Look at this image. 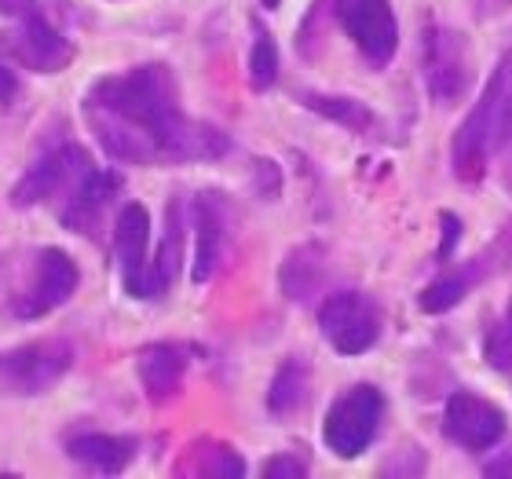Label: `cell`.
Masks as SVG:
<instances>
[{"mask_svg": "<svg viewBox=\"0 0 512 479\" xmlns=\"http://www.w3.org/2000/svg\"><path fill=\"white\" fill-rule=\"evenodd\" d=\"M88 132L118 165H187L231 150L220 128L194 121L180 107V85L165 63L132 66L99 77L81 99Z\"/></svg>", "mask_w": 512, "mask_h": 479, "instance_id": "obj_1", "label": "cell"}, {"mask_svg": "<svg viewBox=\"0 0 512 479\" xmlns=\"http://www.w3.org/2000/svg\"><path fill=\"white\" fill-rule=\"evenodd\" d=\"M77 282H81V271H77L74 256L55 249V245H44V249L33 253L26 275L19 278V286L11 289V319L37 322L44 315H52L55 308H63L66 300L74 297Z\"/></svg>", "mask_w": 512, "mask_h": 479, "instance_id": "obj_2", "label": "cell"}, {"mask_svg": "<svg viewBox=\"0 0 512 479\" xmlns=\"http://www.w3.org/2000/svg\"><path fill=\"white\" fill-rule=\"evenodd\" d=\"M509 96V66H498L494 77L483 88L480 103L461 121L454 147H450V165L461 183H480L487 176V165L494 158V139H498V121H502V103Z\"/></svg>", "mask_w": 512, "mask_h": 479, "instance_id": "obj_3", "label": "cell"}, {"mask_svg": "<svg viewBox=\"0 0 512 479\" xmlns=\"http://www.w3.org/2000/svg\"><path fill=\"white\" fill-rule=\"evenodd\" d=\"M381 417H384L381 388H374V384H352L326 410L322 439H326V447L341 461H352L363 450H370L377 428H381Z\"/></svg>", "mask_w": 512, "mask_h": 479, "instance_id": "obj_4", "label": "cell"}, {"mask_svg": "<svg viewBox=\"0 0 512 479\" xmlns=\"http://www.w3.org/2000/svg\"><path fill=\"white\" fill-rule=\"evenodd\" d=\"M92 169L88 150L74 139H55L30 161V169L22 172L19 183L11 187V205L15 209H33L59 198L63 191H70L85 172Z\"/></svg>", "mask_w": 512, "mask_h": 479, "instance_id": "obj_5", "label": "cell"}, {"mask_svg": "<svg viewBox=\"0 0 512 479\" xmlns=\"http://www.w3.org/2000/svg\"><path fill=\"white\" fill-rule=\"evenodd\" d=\"M74 366V348L59 337L22 344L11 352H0V395H41L63 381Z\"/></svg>", "mask_w": 512, "mask_h": 479, "instance_id": "obj_6", "label": "cell"}, {"mask_svg": "<svg viewBox=\"0 0 512 479\" xmlns=\"http://www.w3.org/2000/svg\"><path fill=\"white\" fill-rule=\"evenodd\" d=\"M330 8L337 26L352 37L366 63L374 70L392 63L399 48V22H395L392 0H330Z\"/></svg>", "mask_w": 512, "mask_h": 479, "instance_id": "obj_7", "label": "cell"}, {"mask_svg": "<svg viewBox=\"0 0 512 479\" xmlns=\"http://www.w3.org/2000/svg\"><path fill=\"white\" fill-rule=\"evenodd\" d=\"M319 330L333 352L363 355L381 341V311L370 297L344 289V293H333L330 300H322Z\"/></svg>", "mask_w": 512, "mask_h": 479, "instance_id": "obj_8", "label": "cell"}, {"mask_svg": "<svg viewBox=\"0 0 512 479\" xmlns=\"http://www.w3.org/2000/svg\"><path fill=\"white\" fill-rule=\"evenodd\" d=\"M150 213L147 205L125 202L118 220H114V260L121 271V286L128 297L154 300V282H150Z\"/></svg>", "mask_w": 512, "mask_h": 479, "instance_id": "obj_9", "label": "cell"}, {"mask_svg": "<svg viewBox=\"0 0 512 479\" xmlns=\"http://www.w3.org/2000/svg\"><path fill=\"white\" fill-rule=\"evenodd\" d=\"M4 48L19 66L33 70V74H59L74 63V44L66 33H59L52 22L37 15V11H26L19 15V22L4 33Z\"/></svg>", "mask_w": 512, "mask_h": 479, "instance_id": "obj_10", "label": "cell"}, {"mask_svg": "<svg viewBox=\"0 0 512 479\" xmlns=\"http://www.w3.org/2000/svg\"><path fill=\"white\" fill-rule=\"evenodd\" d=\"M505 421L502 406H494L491 399H483L476 392H454L447 399V410H443V436L450 443H458L461 450L469 454H483L491 450L494 443L505 439Z\"/></svg>", "mask_w": 512, "mask_h": 479, "instance_id": "obj_11", "label": "cell"}, {"mask_svg": "<svg viewBox=\"0 0 512 479\" xmlns=\"http://www.w3.org/2000/svg\"><path fill=\"white\" fill-rule=\"evenodd\" d=\"M425 77L428 92L436 103H458L472 85L469 74V48L458 30L428 26L425 33Z\"/></svg>", "mask_w": 512, "mask_h": 479, "instance_id": "obj_12", "label": "cell"}, {"mask_svg": "<svg viewBox=\"0 0 512 479\" xmlns=\"http://www.w3.org/2000/svg\"><path fill=\"white\" fill-rule=\"evenodd\" d=\"M118 191H121V176L114 169H92L81 176V180L66 191V202H63V220L66 231H74V235H85V238H96L99 235V224H103V216L114 202H118Z\"/></svg>", "mask_w": 512, "mask_h": 479, "instance_id": "obj_13", "label": "cell"}, {"mask_svg": "<svg viewBox=\"0 0 512 479\" xmlns=\"http://www.w3.org/2000/svg\"><path fill=\"white\" fill-rule=\"evenodd\" d=\"M191 220H194V264L191 278L198 286H205L216 275V267L224 260L227 249V220L231 209L216 191H202L191 202Z\"/></svg>", "mask_w": 512, "mask_h": 479, "instance_id": "obj_14", "label": "cell"}, {"mask_svg": "<svg viewBox=\"0 0 512 479\" xmlns=\"http://www.w3.org/2000/svg\"><path fill=\"white\" fill-rule=\"evenodd\" d=\"M136 373L150 403H169L180 395L183 377H187V348L169 341L147 344L136 359Z\"/></svg>", "mask_w": 512, "mask_h": 479, "instance_id": "obj_15", "label": "cell"}, {"mask_svg": "<svg viewBox=\"0 0 512 479\" xmlns=\"http://www.w3.org/2000/svg\"><path fill=\"white\" fill-rule=\"evenodd\" d=\"M63 447L66 458L81 465V469L114 476V472H125L132 465L139 443L128 436H110V432H74V436H66Z\"/></svg>", "mask_w": 512, "mask_h": 479, "instance_id": "obj_16", "label": "cell"}, {"mask_svg": "<svg viewBox=\"0 0 512 479\" xmlns=\"http://www.w3.org/2000/svg\"><path fill=\"white\" fill-rule=\"evenodd\" d=\"M180 476H209V479H242L246 476V458L235 447L220 439H198L194 447L183 450V461L176 465Z\"/></svg>", "mask_w": 512, "mask_h": 479, "instance_id": "obj_17", "label": "cell"}, {"mask_svg": "<svg viewBox=\"0 0 512 479\" xmlns=\"http://www.w3.org/2000/svg\"><path fill=\"white\" fill-rule=\"evenodd\" d=\"M183 267V205L172 202L165 216V235L158 242V253L150 256V282H154V297L169 293Z\"/></svg>", "mask_w": 512, "mask_h": 479, "instance_id": "obj_18", "label": "cell"}, {"mask_svg": "<svg viewBox=\"0 0 512 479\" xmlns=\"http://www.w3.org/2000/svg\"><path fill=\"white\" fill-rule=\"evenodd\" d=\"M311 392V370L304 359H286L271 377V388H267V410L275 417L297 414L300 406L308 403Z\"/></svg>", "mask_w": 512, "mask_h": 479, "instance_id": "obj_19", "label": "cell"}, {"mask_svg": "<svg viewBox=\"0 0 512 479\" xmlns=\"http://www.w3.org/2000/svg\"><path fill=\"white\" fill-rule=\"evenodd\" d=\"M322 275H326V256H322L319 245H300L282 260V293L289 300H308L315 289H319Z\"/></svg>", "mask_w": 512, "mask_h": 479, "instance_id": "obj_20", "label": "cell"}, {"mask_svg": "<svg viewBox=\"0 0 512 479\" xmlns=\"http://www.w3.org/2000/svg\"><path fill=\"white\" fill-rule=\"evenodd\" d=\"M480 275H483L480 264L454 267L450 275H439L436 282H432V286L417 297V304H421V311H428V315H443V311H450L454 304H461V300H465V293L480 282Z\"/></svg>", "mask_w": 512, "mask_h": 479, "instance_id": "obj_21", "label": "cell"}, {"mask_svg": "<svg viewBox=\"0 0 512 479\" xmlns=\"http://www.w3.org/2000/svg\"><path fill=\"white\" fill-rule=\"evenodd\" d=\"M304 99V107L311 110V114H322V118L337 121L341 128H352V132H366V128L374 125V114H370V107L366 103H359V99H348V96H322V92H308Z\"/></svg>", "mask_w": 512, "mask_h": 479, "instance_id": "obj_22", "label": "cell"}, {"mask_svg": "<svg viewBox=\"0 0 512 479\" xmlns=\"http://www.w3.org/2000/svg\"><path fill=\"white\" fill-rule=\"evenodd\" d=\"M278 81V48L275 37L253 22V48H249V85L253 92H267Z\"/></svg>", "mask_w": 512, "mask_h": 479, "instance_id": "obj_23", "label": "cell"}, {"mask_svg": "<svg viewBox=\"0 0 512 479\" xmlns=\"http://www.w3.org/2000/svg\"><path fill=\"white\" fill-rule=\"evenodd\" d=\"M483 355L494 370H512V300L505 315L494 322V330L487 333V344H483Z\"/></svg>", "mask_w": 512, "mask_h": 479, "instance_id": "obj_24", "label": "cell"}, {"mask_svg": "<svg viewBox=\"0 0 512 479\" xmlns=\"http://www.w3.org/2000/svg\"><path fill=\"white\" fill-rule=\"evenodd\" d=\"M494 154L502 158V180L512 191V85L502 103V121H498V139H494Z\"/></svg>", "mask_w": 512, "mask_h": 479, "instance_id": "obj_25", "label": "cell"}, {"mask_svg": "<svg viewBox=\"0 0 512 479\" xmlns=\"http://www.w3.org/2000/svg\"><path fill=\"white\" fill-rule=\"evenodd\" d=\"M267 479H304L308 476V465L304 458H293V454H275V458L264 465Z\"/></svg>", "mask_w": 512, "mask_h": 479, "instance_id": "obj_26", "label": "cell"}, {"mask_svg": "<svg viewBox=\"0 0 512 479\" xmlns=\"http://www.w3.org/2000/svg\"><path fill=\"white\" fill-rule=\"evenodd\" d=\"M19 96V77L8 63V48H4V37H0V107H11Z\"/></svg>", "mask_w": 512, "mask_h": 479, "instance_id": "obj_27", "label": "cell"}, {"mask_svg": "<svg viewBox=\"0 0 512 479\" xmlns=\"http://www.w3.org/2000/svg\"><path fill=\"white\" fill-rule=\"evenodd\" d=\"M458 220L454 216H443V245H439V260H450V249L458 242Z\"/></svg>", "mask_w": 512, "mask_h": 479, "instance_id": "obj_28", "label": "cell"}, {"mask_svg": "<svg viewBox=\"0 0 512 479\" xmlns=\"http://www.w3.org/2000/svg\"><path fill=\"white\" fill-rule=\"evenodd\" d=\"M505 8H512V0H472V11H476L480 19H494V15H502Z\"/></svg>", "mask_w": 512, "mask_h": 479, "instance_id": "obj_29", "label": "cell"}, {"mask_svg": "<svg viewBox=\"0 0 512 479\" xmlns=\"http://www.w3.org/2000/svg\"><path fill=\"white\" fill-rule=\"evenodd\" d=\"M26 11H33V0H0V15H8V19H19Z\"/></svg>", "mask_w": 512, "mask_h": 479, "instance_id": "obj_30", "label": "cell"}, {"mask_svg": "<svg viewBox=\"0 0 512 479\" xmlns=\"http://www.w3.org/2000/svg\"><path fill=\"white\" fill-rule=\"evenodd\" d=\"M260 4H264V8H278V4H282V0H260Z\"/></svg>", "mask_w": 512, "mask_h": 479, "instance_id": "obj_31", "label": "cell"}]
</instances>
